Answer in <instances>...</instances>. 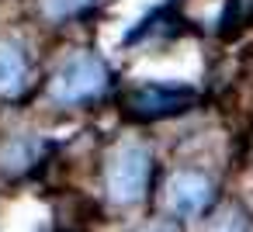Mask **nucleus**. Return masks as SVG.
Returning <instances> with one entry per match:
<instances>
[{
    "mask_svg": "<svg viewBox=\"0 0 253 232\" xmlns=\"http://www.w3.org/2000/svg\"><path fill=\"white\" fill-rule=\"evenodd\" d=\"M149 180V149L142 142H122L108 159V197L115 204H132L142 197Z\"/></svg>",
    "mask_w": 253,
    "mask_h": 232,
    "instance_id": "1",
    "label": "nucleus"
},
{
    "mask_svg": "<svg viewBox=\"0 0 253 232\" xmlns=\"http://www.w3.org/2000/svg\"><path fill=\"white\" fill-rule=\"evenodd\" d=\"M104 80H108L104 63H101L97 56H90V52H77V56H70V59L56 70L49 94H52L56 101H63V104H73V101L94 97V94L104 87Z\"/></svg>",
    "mask_w": 253,
    "mask_h": 232,
    "instance_id": "2",
    "label": "nucleus"
},
{
    "mask_svg": "<svg viewBox=\"0 0 253 232\" xmlns=\"http://www.w3.org/2000/svg\"><path fill=\"white\" fill-rule=\"evenodd\" d=\"M211 201V180L205 173H194V170H177L170 180H167V191H163V204L170 215L177 218H194L205 211V204Z\"/></svg>",
    "mask_w": 253,
    "mask_h": 232,
    "instance_id": "3",
    "label": "nucleus"
},
{
    "mask_svg": "<svg viewBox=\"0 0 253 232\" xmlns=\"http://www.w3.org/2000/svg\"><path fill=\"white\" fill-rule=\"evenodd\" d=\"M25 52L11 42H0V94H18L25 83Z\"/></svg>",
    "mask_w": 253,
    "mask_h": 232,
    "instance_id": "4",
    "label": "nucleus"
},
{
    "mask_svg": "<svg viewBox=\"0 0 253 232\" xmlns=\"http://www.w3.org/2000/svg\"><path fill=\"white\" fill-rule=\"evenodd\" d=\"M90 0H42V11L45 18H70L77 11H84Z\"/></svg>",
    "mask_w": 253,
    "mask_h": 232,
    "instance_id": "5",
    "label": "nucleus"
},
{
    "mask_svg": "<svg viewBox=\"0 0 253 232\" xmlns=\"http://www.w3.org/2000/svg\"><path fill=\"white\" fill-rule=\"evenodd\" d=\"M211 232H246V222H243L236 211H229V215H222V218L211 225Z\"/></svg>",
    "mask_w": 253,
    "mask_h": 232,
    "instance_id": "6",
    "label": "nucleus"
},
{
    "mask_svg": "<svg viewBox=\"0 0 253 232\" xmlns=\"http://www.w3.org/2000/svg\"><path fill=\"white\" fill-rule=\"evenodd\" d=\"M142 232H173V229H167V225H149V229H142Z\"/></svg>",
    "mask_w": 253,
    "mask_h": 232,
    "instance_id": "7",
    "label": "nucleus"
}]
</instances>
